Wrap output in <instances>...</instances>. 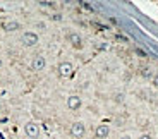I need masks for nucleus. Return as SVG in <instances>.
<instances>
[{"label":"nucleus","instance_id":"f257e3e1","mask_svg":"<svg viewBox=\"0 0 158 139\" xmlns=\"http://www.w3.org/2000/svg\"><path fill=\"white\" fill-rule=\"evenodd\" d=\"M22 43H24L26 47H33V45L38 43V35H36V33H31V31H27V33L22 35Z\"/></svg>","mask_w":158,"mask_h":139},{"label":"nucleus","instance_id":"f03ea898","mask_svg":"<svg viewBox=\"0 0 158 139\" xmlns=\"http://www.w3.org/2000/svg\"><path fill=\"white\" fill-rule=\"evenodd\" d=\"M24 131H26V134L29 138H38V136H40V127L36 124H33V122H27V124L24 125Z\"/></svg>","mask_w":158,"mask_h":139},{"label":"nucleus","instance_id":"7ed1b4c3","mask_svg":"<svg viewBox=\"0 0 158 139\" xmlns=\"http://www.w3.org/2000/svg\"><path fill=\"white\" fill-rule=\"evenodd\" d=\"M72 64L70 62H62L60 65H59V72H60L62 77H70L72 76Z\"/></svg>","mask_w":158,"mask_h":139},{"label":"nucleus","instance_id":"20e7f679","mask_svg":"<svg viewBox=\"0 0 158 139\" xmlns=\"http://www.w3.org/2000/svg\"><path fill=\"white\" fill-rule=\"evenodd\" d=\"M70 134L74 138H82L84 136V124L82 122H74L72 127H70Z\"/></svg>","mask_w":158,"mask_h":139},{"label":"nucleus","instance_id":"39448f33","mask_svg":"<svg viewBox=\"0 0 158 139\" xmlns=\"http://www.w3.org/2000/svg\"><path fill=\"white\" fill-rule=\"evenodd\" d=\"M67 106L70 108V110H77V108L81 106V98H79V96H69Z\"/></svg>","mask_w":158,"mask_h":139},{"label":"nucleus","instance_id":"423d86ee","mask_svg":"<svg viewBox=\"0 0 158 139\" xmlns=\"http://www.w3.org/2000/svg\"><path fill=\"white\" fill-rule=\"evenodd\" d=\"M45 57H34L33 58V64H31V67H33L34 70H41L43 67H45Z\"/></svg>","mask_w":158,"mask_h":139},{"label":"nucleus","instance_id":"0eeeda50","mask_svg":"<svg viewBox=\"0 0 158 139\" xmlns=\"http://www.w3.org/2000/svg\"><path fill=\"white\" fill-rule=\"evenodd\" d=\"M2 28L5 29V31H16V29H19V22L17 21H5L2 24Z\"/></svg>","mask_w":158,"mask_h":139},{"label":"nucleus","instance_id":"6e6552de","mask_svg":"<svg viewBox=\"0 0 158 139\" xmlns=\"http://www.w3.org/2000/svg\"><path fill=\"white\" fill-rule=\"evenodd\" d=\"M108 132H110V129L107 127V125H100V127L96 129V138H98V139L107 138V136H108Z\"/></svg>","mask_w":158,"mask_h":139},{"label":"nucleus","instance_id":"1a4fd4ad","mask_svg":"<svg viewBox=\"0 0 158 139\" xmlns=\"http://www.w3.org/2000/svg\"><path fill=\"white\" fill-rule=\"evenodd\" d=\"M69 40H70V43L74 45L76 48H81V47H82V41H81V38H79V36H77V35H70V36H69Z\"/></svg>","mask_w":158,"mask_h":139},{"label":"nucleus","instance_id":"9d476101","mask_svg":"<svg viewBox=\"0 0 158 139\" xmlns=\"http://www.w3.org/2000/svg\"><path fill=\"white\" fill-rule=\"evenodd\" d=\"M136 52H137V55H141V57H146V53H144L143 50H139V48H137Z\"/></svg>","mask_w":158,"mask_h":139},{"label":"nucleus","instance_id":"9b49d317","mask_svg":"<svg viewBox=\"0 0 158 139\" xmlns=\"http://www.w3.org/2000/svg\"><path fill=\"white\" fill-rule=\"evenodd\" d=\"M60 19H62L60 14H55V16H53V21H60Z\"/></svg>","mask_w":158,"mask_h":139},{"label":"nucleus","instance_id":"f8f14e48","mask_svg":"<svg viewBox=\"0 0 158 139\" xmlns=\"http://www.w3.org/2000/svg\"><path fill=\"white\" fill-rule=\"evenodd\" d=\"M143 74H144V77H150V70H148V69H143Z\"/></svg>","mask_w":158,"mask_h":139},{"label":"nucleus","instance_id":"ddd939ff","mask_svg":"<svg viewBox=\"0 0 158 139\" xmlns=\"http://www.w3.org/2000/svg\"><path fill=\"white\" fill-rule=\"evenodd\" d=\"M139 139H151V138H150V136H148V134H143V136H141V138H139Z\"/></svg>","mask_w":158,"mask_h":139},{"label":"nucleus","instance_id":"4468645a","mask_svg":"<svg viewBox=\"0 0 158 139\" xmlns=\"http://www.w3.org/2000/svg\"><path fill=\"white\" fill-rule=\"evenodd\" d=\"M153 84H155V86H158V76L155 77V79H153Z\"/></svg>","mask_w":158,"mask_h":139},{"label":"nucleus","instance_id":"2eb2a0df","mask_svg":"<svg viewBox=\"0 0 158 139\" xmlns=\"http://www.w3.org/2000/svg\"><path fill=\"white\" fill-rule=\"evenodd\" d=\"M120 139H131V138H129V136H122Z\"/></svg>","mask_w":158,"mask_h":139},{"label":"nucleus","instance_id":"dca6fc26","mask_svg":"<svg viewBox=\"0 0 158 139\" xmlns=\"http://www.w3.org/2000/svg\"><path fill=\"white\" fill-rule=\"evenodd\" d=\"M0 65H2V60H0Z\"/></svg>","mask_w":158,"mask_h":139}]
</instances>
